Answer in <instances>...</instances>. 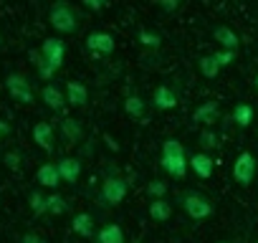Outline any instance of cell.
Returning <instances> with one entry per match:
<instances>
[{
  "mask_svg": "<svg viewBox=\"0 0 258 243\" xmlns=\"http://www.w3.org/2000/svg\"><path fill=\"white\" fill-rule=\"evenodd\" d=\"M160 167L170 175V177H177L182 180L187 175V152H185V145L175 137H167L162 142V155H160Z\"/></svg>",
  "mask_w": 258,
  "mask_h": 243,
  "instance_id": "obj_1",
  "label": "cell"
},
{
  "mask_svg": "<svg viewBox=\"0 0 258 243\" xmlns=\"http://www.w3.org/2000/svg\"><path fill=\"white\" fill-rule=\"evenodd\" d=\"M48 23L53 26V31L63 33V36H71L79 31V23H81V16L79 11L66 3V0H56V3L48 8Z\"/></svg>",
  "mask_w": 258,
  "mask_h": 243,
  "instance_id": "obj_2",
  "label": "cell"
},
{
  "mask_svg": "<svg viewBox=\"0 0 258 243\" xmlns=\"http://www.w3.org/2000/svg\"><path fill=\"white\" fill-rule=\"evenodd\" d=\"M177 203H180L182 213H185L187 218H192V220H208V218L215 213L213 200H210L205 193H200V190H187V193H182Z\"/></svg>",
  "mask_w": 258,
  "mask_h": 243,
  "instance_id": "obj_3",
  "label": "cell"
},
{
  "mask_svg": "<svg viewBox=\"0 0 258 243\" xmlns=\"http://www.w3.org/2000/svg\"><path fill=\"white\" fill-rule=\"evenodd\" d=\"M129 193V180H124L121 175H116L114 170L106 172L104 183H101V190H99V203L101 205H109V208H116L124 203Z\"/></svg>",
  "mask_w": 258,
  "mask_h": 243,
  "instance_id": "obj_4",
  "label": "cell"
},
{
  "mask_svg": "<svg viewBox=\"0 0 258 243\" xmlns=\"http://www.w3.org/2000/svg\"><path fill=\"white\" fill-rule=\"evenodd\" d=\"M6 89H8V94H11V99L13 101H18V104H33V89H31V84H28V79H26V74H21V71H11V74H6Z\"/></svg>",
  "mask_w": 258,
  "mask_h": 243,
  "instance_id": "obj_5",
  "label": "cell"
},
{
  "mask_svg": "<svg viewBox=\"0 0 258 243\" xmlns=\"http://www.w3.org/2000/svg\"><path fill=\"white\" fill-rule=\"evenodd\" d=\"M41 56H43V64H48L53 71H61V66L66 61V43L61 38L51 36L41 43Z\"/></svg>",
  "mask_w": 258,
  "mask_h": 243,
  "instance_id": "obj_6",
  "label": "cell"
},
{
  "mask_svg": "<svg viewBox=\"0 0 258 243\" xmlns=\"http://www.w3.org/2000/svg\"><path fill=\"white\" fill-rule=\"evenodd\" d=\"M233 180L240 188H248L255 180V157L250 152H240L233 162Z\"/></svg>",
  "mask_w": 258,
  "mask_h": 243,
  "instance_id": "obj_7",
  "label": "cell"
},
{
  "mask_svg": "<svg viewBox=\"0 0 258 243\" xmlns=\"http://www.w3.org/2000/svg\"><path fill=\"white\" fill-rule=\"evenodd\" d=\"M114 48H116V41H114V36L106 33V31H91L89 38H86V51H89L94 58L109 56V53H114Z\"/></svg>",
  "mask_w": 258,
  "mask_h": 243,
  "instance_id": "obj_8",
  "label": "cell"
},
{
  "mask_svg": "<svg viewBox=\"0 0 258 243\" xmlns=\"http://www.w3.org/2000/svg\"><path fill=\"white\" fill-rule=\"evenodd\" d=\"M33 142L48 155L56 150V130H53L51 122H36L33 125Z\"/></svg>",
  "mask_w": 258,
  "mask_h": 243,
  "instance_id": "obj_9",
  "label": "cell"
},
{
  "mask_svg": "<svg viewBox=\"0 0 258 243\" xmlns=\"http://www.w3.org/2000/svg\"><path fill=\"white\" fill-rule=\"evenodd\" d=\"M177 106V89H172L170 84H160L152 91V109L157 111H170Z\"/></svg>",
  "mask_w": 258,
  "mask_h": 243,
  "instance_id": "obj_10",
  "label": "cell"
},
{
  "mask_svg": "<svg viewBox=\"0 0 258 243\" xmlns=\"http://www.w3.org/2000/svg\"><path fill=\"white\" fill-rule=\"evenodd\" d=\"M187 165H190V170H192L200 180H208V177H213V172H215V160L210 157V152H192V155L187 157Z\"/></svg>",
  "mask_w": 258,
  "mask_h": 243,
  "instance_id": "obj_11",
  "label": "cell"
},
{
  "mask_svg": "<svg viewBox=\"0 0 258 243\" xmlns=\"http://www.w3.org/2000/svg\"><path fill=\"white\" fill-rule=\"evenodd\" d=\"M220 119V104L218 101H203L195 111H192V122L203 125L205 130H213V125Z\"/></svg>",
  "mask_w": 258,
  "mask_h": 243,
  "instance_id": "obj_12",
  "label": "cell"
},
{
  "mask_svg": "<svg viewBox=\"0 0 258 243\" xmlns=\"http://www.w3.org/2000/svg\"><path fill=\"white\" fill-rule=\"evenodd\" d=\"M63 91H66V104H69V106H74V109L86 106V101H89V89H86V84H81V81H76V79H69Z\"/></svg>",
  "mask_w": 258,
  "mask_h": 243,
  "instance_id": "obj_13",
  "label": "cell"
},
{
  "mask_svg": "<svg viewBox=\"0 0 258 243\" xmlns=\"http://www.w3.org/2000/svg\"><path fill=\"white\" fill-rule=\"evenodd\" d=\"M56 167H58L61 183H69V185L79 183V177H81V160L79 157H61L56 162Z\"/></svg>",
  "mask_w": 258,
  "mask_h": 243,
  "instance_id": "obj_14",
  "label": "cell"
},
{
  "mask_svg": "<svg viewBox=\"0 0 258 243\" xmlns=\"http://www.w3.org/2000/svg\"><path fill=\"white\" fill-rule=\"evenodd\" d=\"M41 99L46 101V106L51 111H63V106H66V91L58 84H46L41 89Z\"/></svg>",
  "mask_w": 258,
  "mask_h": 243,
  "instance_id": "obj_15",
  "label": "cell"
},
{
  "mask_svg": "<svg viewBox=\"0 0 258 243\" xmlns=\"http://www.w3.org/2000/svg\"><path fill=\"white\" fill-rule=\"evenodd\" d=\"M58 132H61V137H63L69 145H79V142L84 140V127H81V122L74 119V116H63V119L58 122Z\"/></svg>",
  "mask_w": 258,
  "mask_h": 243,
  "instance_id": "obj_16",
  "label": "cell"
},
{
  "mask_svg": "<svg viewBox=\"0 0 258 243\" xmlns=\"http://www.w3.org/2000/svg\"><path fill=\"white\" fill-rule=\"evenodd\" d=\"M36 183L41 188H48V190H56L61 185V175H58V167L56 162H43L38 170H36Z\"/></svg>",
  "mask_w": 258,
  "mask_h": 243,
  "instance_id": "obj_17",
  "label": "cell"
},
{
  "mask_svg": "<svg viewBox=\"0 0 258 243\" xmlns=\"http://www.w3.org/2000/svg\"><path fill=\"white\" fill-rule=\"evenodd\" d=\"M213 41H215L223 51H238V46H240L238 33H235L230 26H215V28H213Z\"/></svg>",
  "mask_w": 258,
  "mask_h": 243,
  "instance_id": "obj_18",
  "label": "cell"
},
{
  "mask_svg": "<svg viewBox=\"0 0 258 243\" xmlns=\"http://www.w3.org/2000/svg\"><path fill=\"white\" fill-rule=\"evenodd\" d=\"M230 119H233V125L238 130H248L253 125V119H255V109L250 104H245V101H238L233 106V111H230Z\"/></svg>",
  "mask_w": 258,
  "mask_h": 243,
  "instance_id": "obj_19",
  "label": "cell"
},
{
  "mask_svg": "<svg viewBox=\"0 0 258 243\" xmlns=\"http://www.w3.org/2000/svg\"><path fill=\"white\" fill-rule=\"evenodd\" d=\"M94 243H126L121 225L116 223H104L96 233H94Z\"/></svg>",
  "mask_w": 258,
  "mask_h": 243,
  "instance_id": "obj_20",
  "label": "cell"
},
{
  "mask_svg": "<svg viewBox=\"0 0 258 243\" xmlns=\"http://www.w3.org/2000/svg\"><path fill=\"white\" fill-rule=\"evenodd\" d=\"M71 230L81 238H94V215L91 213H76L71 220Z\"/></svg>",
  "mask_w": 258,
  "mask_h": 243,
  "instance_id": "obj_21",
  "label": "cell"
},
{
  "mask_svg": "<svg viewBox=\"0 0 258 243\" xmlns=\"http://www.w3.org/2000/svg\"><path fill=\"white\" fill-rule=\"evenodd\" d=\"M150 218H152L155 223H167V220L172 218V203L165 200V198L152 200V203H150Z\"/></svg>",
  "mask_w": 258,
  "mask_h": 243,
  "instance_id": "obj_22",
  "label": "cell"
},
{
  "mask_svg": "<svg viewBox=\"0 0 258 243\" xmlns=\"http://www.w3.org/2000/svg\"><path fill=\"white\" fill-rule=\"evenodd\" d=\"M28 208L31 213L38 218V215H46L48 213V195L43 190H31L28 193Z\"/></svg>",
  "mask_w": 258,
  "mask_h": 243,
  "instance_id": "obj_23",
  "label": "cell"
},
{
  "mask_svg": "<svg viewBox=\"0 0 258 243\" xmlns=\"http://www.w3.org/2000/svg\"><path fill=\"white\" fill-rule=\"evenodd\" d=\"M124 111L135 119H145V111H147V101L140 96V94H129L126 101H124Z\"/></svg>",
  "mask_w": 258,
  "mask_h": 243,
  "instance_id": "obj_24",
  "label": "cell"
},
{
  "mask_svg": "<svg viewBox=\"0 0 258 243\" xmlns=\"http://www.w3.org/2000/svg\"><path fill=\"white\" fill-rule=\"evenodd\" d=\"M198 69H200V74H203L205 79H215V76L220 74V66H218V61L213 58V53H210V56H203V58L198 61Z\"/></svg>",
  "mask_w": 258,
  "mask_h": 243,
  "instance_id": "obj_25",
  "label": "cell"
},
{
  "mask_svg": "<svg viewBox=\"0 0 258 243\" xmlns=\"http://www.w3.org/2000/svg\"><path fill=\"white\" fill-rule=\"evenodd\" d=\"M66 210H69L66 198H63L61 193H51V195H48V213H51V215H63Z\"/></svg>",
  "mask_w": 258,
  "mask_h": 243,
  "instance_id": "obj_26",
  "label": "cell"
},
{
  "mask_svg": "<svg viewBox=\"0 0 258 243\" xmlns=\"http://www.w3.org/2000/svg\"><path fill=\"white\" fill-rule=\"evenodd\" d=\"M140 43H142L145 48H152V51H157V48H160V43H162V38H160V33L142 28V31H140Z\"/></svg>",
  "mask_w": 258,
  "mask_h": 243,
  "instance_id": "obj_27",
  "label": "cell"
},
{
  "mask_svg": "<svg viewBox=\"0 0 258 243\" xmlns=\"http://www.w3.org/2000/svg\"><path fill=\"white\" fill-rule=\"evenodd\" d=\"M167 190H170V185H167L165 180H152V183H147V195H150L152 200L165 198V195H167Z\"/></svg>",
  "mask_w": 258,
  "mask_h": 243,
  "instance_id": "obj_28",
  "label": "cell"
},
{
  "mask_svg": "<svg viewBox=\"0 0 258 243\" xmlns=\"http://www.w3.org/2000/svg\"><path fill=\"white\" fill-rule=\"evenodd\" d=\"M213 58L218 61L220 69H225V66H233V64H235L238 51H223V48H218V51H213Z\"/></svg>",
  "mask_w": 258,
  "mask_h": 243,
  "instance_id": "obj_29",
  "label": "cell"
},
{
  "mask_svg": "<svg viewBox=\"0 0 258 243\" xmlns=\"http://www.w3.org/2000/svg\"><path fill=\"white\" fill-rule=\"evenodd\" d=\"M198 145H200L203 150H213V147H218V135H215L213 130H203V132L198 135Z\"/></svg>",
  "mask_w": 258,
  "mask_h": 243,
  "instance_id": "obj_30",
  "label": "cell"
},
{
  "mask_svg": "<svg viewBox=\"0 0 258 243\" xmlns=\"http://www.w3.org/2000/svg\"><path fill=\"white\" fill-rule=\"evenodd\" d=\"M21 160H23V157H21L18 150H8V152L3 155V162H6L8 170H18V167H21Z\"/></svg>",
  "mask_w": 258,
  "mask_h": 243,
  "instance_id": "obj_31",
  "label": "cell"
},
{
  "mask_svg": "<svg viewBox=\"0 0 258 243\" xmlns=\"http://www.w3.org/2000/svg\"><path fill=\"white\" fill-rule=\"evenodd\" d=\"M13 135V127H11V122L8 119H0V142H6L8 137Z\"/></svg>",
  "mask_w": 258,
  "mask_h": 243,
  "instance_id": "obj_32",
  "label": "cell"
},
{
  "mask_svg": "<svg viewBox=\"0 0 258 243\" xmlns=\"http://www.w3.org/2000/svg\"><path fill=\"white\" fill-rule=\"evenodd\" d=\"M28 58H31V66H33V69H38V66L43 64V56H41V48H31V51H28Z\"/></svg>",
  "mask_w": 258,
  "mask_h": 243,
  "instance_id": "obj_33",
  "label": "cell"
},
{
  "mask_svg": "<svg viewBox=\"0 0 258 243\" xmlns=\"http://www.w3.org/2000/svg\"><path fill=\"white\" fill-rule=\"evenodd\" d=\"M84 8L91 11V13H99V11H104L106 6L101 3V0H84Z\"/></svg>",
  "mask_w": 258,
  "mask_h": 243,
  "instance_id": "obj_34",
  "label": "cell"
},
{
  "mask_svg": "<svg viewBox=\"0 0 258 243\" xmlns=\"http://www.w3.org/2000/svg\"><path fill=\"white\" fill-rule=\"evenodd\" d=\"M18 243H43V238H41L38 233H31V230H28V233H23V235L18 238Z\"/></svg>",
  "mask_w": 258,
  "mask_h": 243,
  "instance_id": "obj_35",
  "label": "cell"
},
{
  "mask_svg": "<svg viewBox=\"0 0 258 243\" xmlns=\"http://www.w3.org/2000/svg\"><path fill=\"white\" fill-rule=\"evenodd\" d=\"M157 8H160L162 13H175V11L180 8V0H170V3H160Z\"/></svg>",
  "mask_w": 258,
  "mask_h": 243,
  "instance_id": "obj_36",
  "label": "cell"
},
{
  "mask_svg": "<svg viewBox=\"0 0 258 243\" xmlns=\"http://www.w3.org/2000/svg\"><path fill=\"white\" fill-rule=\"evenodd\" d=\"M106 142H109V147H111V150H114V152H116V150H119V145H116V142H114V137H109V135H106Z\"/></svg>",
  "mask_w": 258,
  "mask_h": 243,
  "instance_id": "obj_37",
  "label": "cell"
},
{
  "mask_svg": "<svg viewBox=\"0 0 258 243\" xmlns=\"http://www.w3.org/2000/svg\"><path fill=\"white\" fill-rule=\"evenodd\" d=\"M3 43H6V38H3V33H0V48H3Z\"/></svg>",
  "mask_w": 258,
  "mask_h": 243,
  "instance_id": "obj_38",
  "label": "cell"
},
{
  "mask_svg": "<svg viewBox=\"0 0 258 243\" xmlns=\"http://www.w3.org/2000/svg\"><path fill=\"white\" fill-rule=\"evenodd\" d=\"M253 84H255V89H258V71H255V79H253Z\"/></svg>",
  "mask_w": 258,
  "mask_h": 243,
  "instance_id": "obj_39",
  "label": "cell"
},
{
  "mask_svg": "<svg viewBox=\"0 0 258 243\" xmlns=\"http://www.w3.org/2000/svg\"><path fill=\"white\" fill-rule=\"evenodd\" d=\"M218 243H233V240H218Z\"/></svg>",
  "mask_w": 258,
  "mask_h": 243,
  "instance_id": "obj_40",
  "label": "cell"
},
{
  "mask_svg": "<svg viewBox=\"0 0 258 243\" xmlns=\"http://www.w3.org/2000/svg\"><path fill=\"white\" fill-rule=\"evenodd\" d=\"M135 243H140V240H135Z\"/></svg>",
  "mask_w": 258,
  "mask_h": 243,
  "instance_id": "obj_41",
  "label": "cell"
},
{
  "mask_svg": "<svg viewBox=\"0 0 258 243\" xmlns=\"http://www.w3.org/2000/svg\"><path fill=\"white\" fill-rule=\"evenodd\" d=\"M255 243H258V240H255Z\"/></svg>",
  "mask_w": 258,
  "mask_h": 243,
  "instance_id": "obj_42",
  "label": "cell"
}]
</instances>
